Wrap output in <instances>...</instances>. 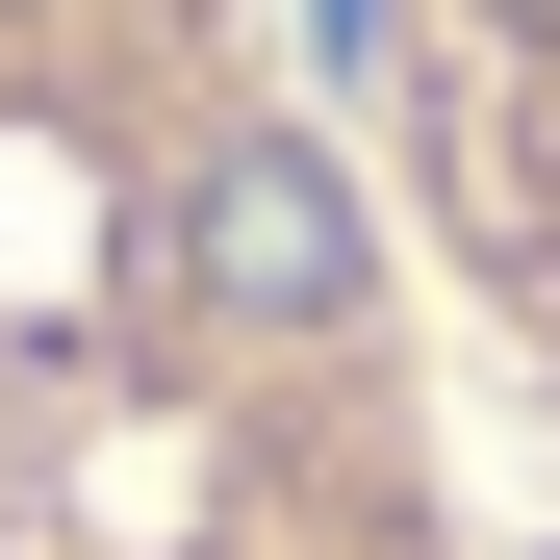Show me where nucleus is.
I'll return each mask as SVG.
<instances>
[{"label": "nucleus", "instance_id": "obj_1", "mask_svg": "<svg viewBox=\"0 0 560 560\" xmlns=\"http://www.w3.org/2000/svg\"><path fill=\"white\" fill-rule=\"evenodd\" d=\"M0 560H485V383L306 0H0Z\"/></svg>", "mask_w": 560, "mask_h": 560}, {"label": "nucleus", "instance_id": "obj_2", "mask_svg": "<svg viewBox=\"0 0 560 560\" xmlns=\"http://www.w3.org/2000/svg\"><path fill=\"white\" fill-rule=\"evenodd\" d=\"M331 77L458 306V383L560 458V0H331Z\"/></svg>", "mask_w": 560, "mask_h": 560}]
</instances>
